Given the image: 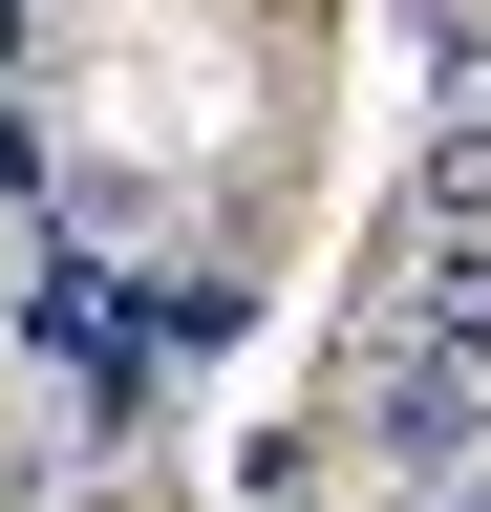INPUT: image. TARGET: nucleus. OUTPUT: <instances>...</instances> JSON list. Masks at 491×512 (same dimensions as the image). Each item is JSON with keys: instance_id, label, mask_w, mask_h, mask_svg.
Returning a JSON list of instances; mask_svg holds the SVG:
<instances>
[{"instance_id": "3", "label": "nucleus", "mask_w": 491, "mask_h": 512, "mask_svg": "<svg viewBox=\"0 0 491 512\" xmlns=\"http://www.w3.org/2000/svg\"><path fill=\"white\" fill-rule=\"evenodd\" d=\"M427 512H491V470H449V491H427Z\"/></svg>"}, {"instance_id": "2", "label": "nucleus", "mask_w": 491, "mask_h": 512, "mask_svg": "<svg viewBox=\"0 0 491 512\" xmlns=\"http://www.w3.org/2000/svg\"><path fill=\"white\" fill-rule=\"evenodd\" d=\"M385 342H427V363H491V256H406Z\"/></svg>"}, {"instance_id": "4", "label": "nucleus", "mask_w": 491, "mask_h": 512, "mask_svg": "<svg viewBox=\"0 0 491 512\" xmlns=\"http://www.w3.org/2000/svg\"><path fill=\"white\" fill-rule=\"evenodd\" d=\"M0 278H22V235H0Z\"/></svg>"}, {"instance_id": "1", "label": "nucleus", "mask_w": 491, "mask_h": 512, "mask_svg": "<svg viewBox=\"0 0 491 512\" xmlns=\"http://www.w3.org/2000/svg\"><path fill=\"white\" fill-rule=\"evenodd\" d=\"M363 448H385L406 491L491 470V363H427V342H385V363H363Z\"/></svg>"}]
</instances>
